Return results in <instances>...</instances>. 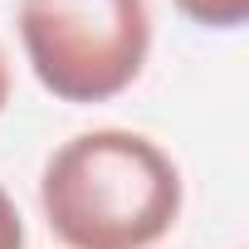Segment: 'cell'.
Here are the masks:
<instances>
[{"instance_id": "cell-3", "label": "cell", "mask_w": 249, "mask_h": 249, "mask_svg": "<svg viewBox=\"0 0 249 249\" xmlns=\"http://www.w3.org/2000/svg\"><path fill=\"white\" fill-rule=\"evenodd\" d=\"M176 10L200 30H239L249 20V0H176Z\"/></svg>"}, {"instance_id": "cell-4", "label": "cell", "mask_w": 249, "mask_h": 249, "mask_svg": "<svg viewBox=\"0 0 249 249\" xmlns=\"http://www.w3.org/2000/svg\"><path fill=\"white\" fill-rule=\"evenodd\" d=\"M0 249H25V220L5 186H0Z\"/></svg>"}, {"instance_id": "cell-1", "label": "cell", "mask_w": 249, "mask_h": 249, "mask_svg": "<svg viewBox=\"0 0 249 249\" xmlns=\"http://www.w3.org/2000/svg\"><path fill=\"white\" fill-rule=\"evenodd\" d=\"M181 171L142 132L69 137L39 176V210L64 249H152L181 220Z\"/></svg>"}, {"instance_id": "cell-2", "label": "cell", "mask_w": 249, "mask_h": 249, "mask_svg": "<svg viewBox=\"0 0 249 249\" xmlns=\"http://www.w3.org/2000/svg\"><path fill=\"white\" fill-rule=\"evenodd\" d=\"M20 44L59 103H107L127 93L152 54L147 0H25Z\"/></svg>"}, {"instance_id": "cell-5", "label": "cell", "mask_w": 249, "mask_h": 249, "mask_svg": "<svg viewBox=\"0 0 249 249\" xmlns=\"http://www.w3.org/2000/svg\"><path fill=\"white\" fill-rule=\"evenodd\" d=\"M10 103V69H5V54H0V112Z\"/></svg>"}]
</instances>
